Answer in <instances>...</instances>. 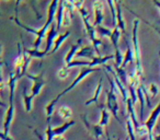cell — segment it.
<instances>
[{"mask_svg": "<svg viewBox=\"0 0 160 140\" xmlns=\"http://www.w3.org/2000/svg\"><path fill=\"white\" fill-rule=\"evenodd\" d=\"M17 77L14 71H10L9 74V79H8V87L10 90V103L9 106L7 109V113L5 115V122H3V129L2 133L6 135H9V128L11 125L12 120L14 117V104H13V98H14V90H16V82H17Z\"/></svg>", "mask_w": 160, "mask_h": 140, "instance_id": "cell-1", "label": "cell"}, {"mask_svg": "<svg viewBox=\"0 0 160 140\" xmlns=\"http://www.w3.org/2000/svg\"><path fill=\"white\" fill-rule=\"evenodd\" d=\"M79 13H80V16H81V19H82L86 34H87V36H88V38L90 40V42L92 43V46H93L94 51H96L97 56H101L100 51H99V47L102 45V41L99 40V38L97 37L96 27L89 23V12H88L85 8H81V9L79 10Z\"/></svg>", "mask_w": 160, "mask_h": 140, "instance_id": "cell-2", "label": "cell"}, {"mask_svg": "<svg viewBox=\"0 0 160 140\" xmlns=\"http://www.w3.org/2000/svg\"><path fill=\"white\" fill-rule=\"evenodd\" d=\"M105 76L109 79V82H110V84H111V90L107 92V107H108V109L113 114L115 119L118 120L120 124H122L120 117H118V98H116V93L120 91H118V87H116L113 79L109 77L108 72H105Z\"/></svg>", "mask_w": 160, "mask_h": 140, "instance_id": "cell-3", "label": "cell"}, {"mask_svg": "<svg viewBox=\"0 0 160 140\" xmlns=\"http://www.w3.org/2000/svg\"><path fill=\"white\" fill-rule=\"evenodd\" d=\"M138 25H139V19H136L133 22V49L135 54V70L142 76V56H140V49H139V43H138Z\"/></svg>", "mask_w": 160, "mask_h": 140, "instance_id": "cell-4", "label": "cell"}, {"mask_svg": "<svg viewBox=\"0 0 160 140\" xmlns=\"http://www.w3.org/2000/svg\"><path fill=\"white\" fill-rule=\"evenodd\" d=\"M99 70H100V69H99L98 67H93V68H92V67H83V68H81V71H80V74L78 75L77 78H76L75 80H73V82L71 83V84L69 85L68 88H66V89H65L62 92H60V93L58 94V95L56 96V98L54 99V100H55L56 102H57V101L59 100V99L62 98V96H64L65 94L68 93L69 91H71V90L75 89V88L77 87V85L79 84V83L81 82V81H82L83 79L86 78V77H88L90 74H92V72L99 71Z\"/></svg>", "mask_w": 160, "mask_h": 140, "instance_id": "cell-5", "label": "cell"}, {"mask_svg": "<svg viewBox=\"0 0 160 140\" xmlns=\"http://www.w3.org/2000/svg\"><path fill=\"white\" fill-rule=\"evenodd\" d=\"M25 77L29 78L30 80H32V82H33L32 88H31V94L34 96H38V94L41 93V91H42L43 87L46 84V81L44 80V71H41L40 74L36 75V76L28 72V74L25 75Z\"/></svg>", "mask_w": 160, "mask_h": 140, "instance_id": "cell-6", "label": "cell"}, {"mask_svg": "<svg viewBox=\"0 0 160 140\" xmlns=\"http://www.w3.org/2000/svg\"><path fill=\"white\" fill-rule=\"evenodd\" d=\"M12 20L16 22V24L18 25V27H22L24 31H27L28 33H31V34H34L35 35V42H34V44H33V49H38V47H40V45H41V43H42V41H43V36H42V34H41V31L40 30H35V29H32V27H28V25H24L23 23H21V21L19 20V18H18V16H16V17H12Z\"/></svg>", "mask_w": 160, "mask_h": 140, "instance_id": "cell-7", "label": "cell"}, {"mask_svg": "<svg viewBox=\"0 0 160 140\" xmlns=\"http://www.w3.org/2000/svg\"><path fill=\"white\" fill-rule=\"evenodd\" d=\"M81 119H82L83 124H85L86 128L88 129V131H89L96 139H99L100 137H103V136H104V129H103V127L101 126V125L91 124V123L88 120L87 115H85V114L81 115Z\"/></svg>", "mask_w": 160, "mask_h": 140, "instance_id": "cell-8", "label": "cell"}, {"mask_svg": "<svg viewBox=\"0 0 160 140\" xmlns=\"http://www.w3.org/2000/svg\"><path fill=\"white\" fill-rule=\"evenodd\" d=\"M93 10H94V22L93 27H97L101 25L104 18V2L103 1H93Z\"/></svg>", "mask_w": 160, "mask_h": 140, "instance_id": "cell-9", "label": "cell"}, {"mask_svg": "<svg viewBox=\"0 0 160 140\" xmlns=\"http://www.w3.org/2000/svg\"><path fill=\"white\" fill-rule=\"evenodd\" d=\"M57 29H56V24H52L51 27H49L48 32L46 34V46H45V54L46 55H49V53L52 51L54 47V43H55V40L57 38Z\"/></svg>", "mask_w": 160, "mask_h": 140, "instance_id": "cell-10", "label": "cell"}, {"mask_svg": "<svg viewBox=\"0 0 160 140\" xmlns=\"http://www.w3.org/2000/svg\"><path fill=\"white\" fill-rule=\"evenodd\" d=\"M122 2L121 1H116L115 2V9H116V25L118 27V29L121 30V32L125 33L126 31V25H125V21L123 19L122 14V8H121Z\"/></svg>", "mask_w": 160, "mask_h": 140, "instance_id": "cell-11", "label": "cell"}, {"mask_svg": "<svg viewBox=\"0 0 160 140\" xmlns=\"http://www.w3.org/2000/svg\"><path fill=\"white\" fill-rule=\"evenodd\" d=\"M81 42H82L81 40L78 41L77 44H73L72 46H71V48L69 49L68 53L66 54V56H65V64H66V66L70 64L71 61H73V57L77 55V53L80 51V48L82 47L81 46Z\"/></svg>", "mask_w": 160, "mask_h": 140, "instance_id": "cell-12", "label": "cell"}, {"mask_svg": "<svg viewBox=\"0 0 160 140\" xmlns=\"http://www.w3.org/2000/svg\"><path fill=\"white\" fill-rule=\"evenodd\" d=\"M94 53H96V51H94L93 46H82L81 48H80V51L77 53V55H76V57H85V58H88V59L92 60L96 56H94Z\"/></svg>", "mask_w": 160, "mask_h": 140, "instance_id": "cell-13", "label": "cell"}, {"mask_svg": "<svg viewBox=\"0 0 160 140\" xmlns=\"http://www.w3.org/2000/svg\"><path fill=\"white\" fill-rule=\"evenodd\" d=\"M65 9H66V8H65L64 1H60L59 6H58V9H57V13H56V29H57V31H59V29L62 27L65 11H66Z\"/></svg>", "mask_w": 160, "mask_h": 140, "instance_id": "cell-14", "label": "cell"}, {"mask_svg": "<svg viewBox=\"0 0 160 140\" xmlns=\"http://www.w3.org/2000/svg\"><path fill=\"white\" fill-rule=\"evenodd\" d=\"M99 107L101 109V117L99 120V125H101L102 127H107L109 125V120H110V113L111 112L108 109V107H105L104 104H98Z\"/></svg>", "mask_w": 160, "mask_h": 140, "instance_id": "cell-15", "label": "cell"}, {"mask_svg": "<svg viewBox=\"0 0 160 140\" xmlns=\"http://www.w3.org/2000/svg\"><path fill=\"white\" fill-rule=\"evenodd\" d=\"M70 36V32L69 31H67V32H65V33H62V34H59V35L57 36V38L55 40V43H54V47H53V49H52V51L49 53V55L51 54H54V53H56V51L59 49V47L62 45V43L65 42V41L67 40V38Z\"/></svg>", "mask_w": 160, "mask_h": 140, "instance_id": "cell-16", "label": "cell"}, {"mask_svg": "<svg viewBox=\"0 0 160 140\" xmlns=\"http://www.w3.org/2000/svg\"><path fill=\"white\" fill-rule=\"evenodd\" d=\"M111 59H115V55H108V56H105V57H102V56H96V57L90 61L89 67H92V68H93V67H98L99 65L104 66L105 62H107L108 60H111Z\"/></svg>", "mask_w": 160, "mask_h": 140, "instance_id": "cell-17", "label": "cell"}, {"mask_svg": "<svg viewBox=\"0 0 160 140\" xmlns=\"http://www.w3.org/2000/svg\"><path fill=\"white\" fill-rule=\"evenodd\" d=\"M126 43H127L126 54L124 55V61H123V65H122V67H121V68H123V69H124L128 64H131V62H133L134 60H135V54H134V49L132 48L131 44H129L127 41H126Z\"/></svg>", "mask_w": 160, "mask_h": 140, "instance_id": "cell-18", "label": "cell"}, {"mask_svg": "<svg viewBox=\"0 0 160 140\" xmlns=\"http://www.w3.org/2000/svg\"><path fill=\"white\" fill-rule=\"evenodd\" d=\"M102 83H103V79H102V77H100L99 83H98V85H97V89H96V91H94V94L92 95V98L90 99V100L86 101L85 102L86 105H90V104H92V103H97V104H98V99L101 94V91H102Z\"/></svg>", "mask_w": 160, "mask_h": 140, "instance_id": "cell-19", "label": "cell"}, {"mask_svg": "<svg viewBox=\"0 0 160 140\" xmlns=\"http://www.w3.org/2000/svg\"><path fill=\"white\" fill-rule=\"evenodd\" d=\"M22 96H23V102H24V109L27 113H30L32 111V101L33 99L35 98L34 95H28L27 93V89H23V92H22Z\"/></svg>", "mask_w": 160, "mask_h": 140, "instance_id": "cell-20", "label": "cell"}, {"mask_svg": "<svg viewBox=\"0 0 160 140\" xmlns=\"http://www.w3.org/2000/svg\"><path fill=\"white\" fill-rule=\"evenodd\" d=\"M58 114H59V116L62 118V119L67 120L71 117V115H72V109H71L69 106H67V105H62V106L58 109Z\"/></svg>", "mask_w": 160, "mask_h": 140, "instance_id": "cell-21", "label": "cell"}, {"mask_svg": "<svg viewBox=\"0 0 160 140\" xmlns=\"http://www.w3.org/2000/svg\"><path fill=\"white\" fill-rule=\"evenodd\" d=\"M121 37V30L118 29V25H115L113 29V34H112V37L110 38L112 42V44L114 45V48L115 49H118L120 47H118V40H120Z\"/></svg>", "mask_w": 160, "mask_h": 140, "instance_id": "cell-22", "label": "cell"}, {"mask_svg": "<svg viewBox=\"0 0 160 140\" xmlns=\"http://www.w3.org/2000/svg\"><path fill=\"white\" fill-rule=\"evenodd\" d=\"M55 104H56V101L52 100L51 102L45 106V112H46V116H47V124H51V118H52V115H53V113H54Z\"/></svg>", "mask_w": 160, "mask_h": 140, "instance_id": "cell-23", "label": "cell"}, {"mask_svg": "<svg viewBox=\"0 0 160 140\" xmlns=\"http://www.w3.org/2000/svg\"><path fill=\"white\" fill-rule=\"evenodd\" d=\"M96 30H97V33H98L99 35L105 36V37H109V38H111L112 34H113V30L107 29V27H102V25H99V27H97Z\"/></svg>", "mask_w": 160, "mask_h": 140, "instance_id": "cell-24", "label": "cell"}, {"mask_svg": "<svg viewBox=\"0 0 160 140\" xmlns=\"http://www.w3.org/2000/svg\"><path fill=\"white\" fill-rule=\"evenodd\" d=\"M126 128L127 133H128V137L131 140H136V133H135V127H134L133 123H132L131 118H127L126 119Z\"/></svg>", "mask_w": 160, "mask_h": 140, "instance_id": "cell-25", "label": "cell"}, {"mask_svg": "<svg viewBox=\"0 0 160 140\" xmlns=\"http://www.w3.org/2000/svg\"><path fill=\"white\" fill-rule=\"evenodd\" d=\"M25 51H27V54L29 56H31L32 58H44L45 56H46V54H45L44 51H38V49H27L25 48Z\"/></svg>", "mask_w": 160, "mask_h": 140, "instance_id": "cell-26", "label": "cell"}, {"mask_svg": "<svg viewBox=\"0 0 160 140\" xmlns=\"http://www.w3.org/2000/svg\"><path fill=\"white\" fill-rule=\"evenodd\" d=\"M90 66V61H88V60H73V61H71L69 65H67V68H72V67H81V68H83V67H89Z\"/></svg>", "mask_w": 160, "mask_h": 140, "instance_id": "cell-27", "label": "cell"}, {"mask_svg": "<svg viewBox=\"0 0 160 140\" xmlns=\"http://www.w3.org/2000/svg\"><path fill=\"white\" fill-rule=\"evenodd\" d=\"M135 133H136V136H137V137H139V138L145 137V136H148L149 135L148 128H147L146 125H145L144 123H142V124H140L139 128L136 129V130H135Z\"/></svg>", "mask_w": 160, "mask_h": 140, "instance_id": "cell-28", "label": "cell"}, {"mask_svg": "<svg viewBox=\"0 0 160 140\" xmlns=\"http://www.w3.org/2000/svg\"><path fill=\"white\" fill-rule=\"evenodd\" d=\"M69 75V69L67 68L66 66L65 67H62V68L59 69L57 71V77L60 79V80H64V79H66L67 77H68Z\"/></svg>", "mask_w": 160, "mask_h": 140, "instance_id": "cell-29", "label": "cell"}, {"mask_svg": "<svg viewBox=\"0 0 160 140\" xmlns=\"http://www.w3.org/2000/svg\"><path fill=\"white\" fill-rule=\"evenodd\" d=\"M147 89H148V92L151 95V98H156V95L159 93V88H158V85L155 84V83H150Z\"/></svg>", "mask_w": 160, "mask_h": 140, "instance_id": "cell-30", "label": "cell"}, {"mask_svg": "<svg viewBox=\"0 0 160 140\" xmlns=\"http://www.w3.org/2000/svg\"><path fill=\"white\" fill-rule=\"evenodd\" d=\"M71 23V13L69 11H65V17H64V22H62V27H69Z\"/></svg>", "mask_w": 160, "mask_h": 140, "instance_id": "cell-31", "label": "cell"}, {"mask_svg": "<svg viewBox=\"0 0 160 140\" xmlns=\"http://www.w3.org/2000/svg\"><path fill=\"white\" fill-rule=\"evenodd\" d=\"M64 5H65V8H66L67 11L70 12L71 16H72V14H73V11H75V9H76L73 1H64Z\"/></svg>", "mask_w": 160, "mask_h": 140, "instance_id": "cell-32", "label": "cell"}, {"mask_svg": "<svg viewBox=\"0 0 160 140\" xmlns=\"http://www.w3.org/2000/svg\"><path fill=\"white\" fill-rule=\"evenodd\" d=\"M142 21H144V22H145V23H146V24H148V25H149V27H152V29H153V30H155V31H156V32H157V33H158V34H159V35H160V30H159V29H158V27H156V25L151 24V23H149V22H148V21L144 20V19H142Z\"/></svg>", "mask_w": 160, "mask_h": 140, "instance_id": "cell-33", "label": "cell"}, {"mask_svg": "<svg viewBox=\"0 0 160 140\" xmlns=\"http://www.w3.org/2000/svg\"><path fill=\"white\" fill-rule=\"evenodd\" d=\"M0 137H1V139H2V140H13V138L10 137L9 135H6V133H3L2 131H1V133H0Z\"/></svg>", "mask_w": 160, "mask_h": 140, "instance_id": "cell-34", "label": "cell"}, {"mask_svg": "<svg viewBox=\"0 0 160 140\" xmlns=\"http://www.w3.org/2000/svg\"><path fill=\"white\" fill-rule=\"evenodd\" d=\"M73 3H75V7H76V9L80 10V9H81V8H83V7H82V5H83V1H73Z\"/></svg>", "mask_w": 160, "mask_h": 140, "instance_id": "cell-35", "label": "cell"}, {"mask_svg": "<svg viewBox=\"0 0 160 140\" xmlns=\"http://www.w3.org/2000/svg\"><path fill=\"white\" fill-rule=\"evenodd\" d=\"M53 140H66V138L64 137V135H58V136H55Z\"/></svg>", "mask_w": 160, "mask_h": 140, "instance_id": "cell-36", "label": "cell"}, {"mask_svg": "<svg viewBox=\"0 0 160 140\" xmlns=\"http://www.w3.org/2000/svg\"><path fill=\"white\" fill-rule=\"evenodd\" d=\"M5 88H6V82L2 80V81H1V85H0V89H1V91H2Z\"/></svg>", "mask_w": 160, "mask_h": 140, "instance_id": "cell-37", "label": "cell"}, {"mask_svg": "<svg viewBox=\"0 0 160 140\" xmlns=\"http://www.w3.org/2000/svg\"><path fill=\"white\" fill-rule=\"evenodd\" d=\"M153 5H155L156 7H157L158 9L160 10V1H153Z\"/></svg>", "mask_w": 160, "mask_h": 140, "instance_id": "cell-38", "label": "cell"}, {"mask_svg": "<svg viewBox=\"0 0 160 140\" xmlns=\"http://www.w3.org/2000/svg\"><path fill=\"white\" fill-rule=\"evenodd\" d=\"M153 140H160V133H159V135L157 133V135L153 136Z\"/></svg>", "mask_w": 160, "mask_h": 140, "instance_id": "cell-39", "label": "cell"}, {"mask_svg": "<svg viewBox=\"0 0 160 140\" xmlns=\"http://www.w3.org/2000/svg\"><path fill=\"white\" fill-rule=\"evenodd\" d=\"M107 137H108V140H111V138H110V136H109V133H107ZM116 140H121V139H120V138H118Z\"/></svg>", "mask_w": 160, "mask_h": 140, "instance_id": "cell-40", "label": "cell"}, {"mask_svg": "<svg viewBox=\"0 0 160 140\" xmlns=\"http://www.w3.org/2000/svg\"><path fill=\"white\" fill-rule=\"evenodd\" d=\"M125 140H131V139H129V137H127V138H126V139H125Z\"/></svg>", "mask_w": 160, "mask_h": 140, "instance_id": "cell-41", "label": "cell"}, {"mask_svg": "<svg viewBox=\"0 0 160 140\" xmlns=\"http://www.w3.org/2000/svg\"><path fill=\"white\" fill-rule=\"evenodd\" d=\"M159 57H160V51H159Z\"/></svg>", "mask_w": 160, "mask_h": 140, "instance_id": "cell-42", "label": "cell"}]
</instances>
